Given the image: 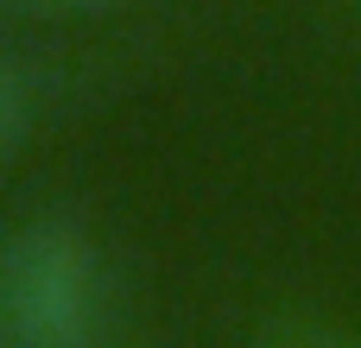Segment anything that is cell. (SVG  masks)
<instances>
[{"label":"cell","mask_w":361,"mask_h":348,"mask_svg":"<svg viewBox=\"0 0 361 348\" xmlns=\"http://www.w3.org/2000/svg\"><path fill=\"white\" fill-rule=\"evenodd\" d=\"M38 6H108V0H38Z\"/></svg>","instance_id":"cell-4"},{"label":"cell","mask_w":361,"mask_h":348,"mask_svg":"<svg viewBox=\"0 0 361 348\" xmlns=\"http://www.w3.org/2000/svg\"><path fill=\"white\" fill-rule=\"evenodd\" d=\"M298 348H361V342H336V336H317V342H298Z\"/></svg>","instance_id":"cell-3"},{"label":"cell","mask_w":361,"mask_h":348,"mask_svg":"<svg viewBox=\"0 0 361 348\" xmlns=\"http://www.w3.org/2000/svg\"><path fill=\"white\" fill-rule=\"evenodd\" d=\"M108 273L95 241L63 222H25L0 247V348H102Z\"/></svg>","instance_id":"cell-1"},{"label":"cell","mask_w":361,"mask_h":348,"mask_svg":"<svg viewBox=\"0 0 361 348\" xmlns=\"http://www.w3.org/2000/svg\"><path fill=\"white\" fill-rule=\"evenodd\" d=\"M25 127H32V82H25L13 63H0V159L19 152Z\"/></svg>","instance_id":"cell-2"}]
</instances>
